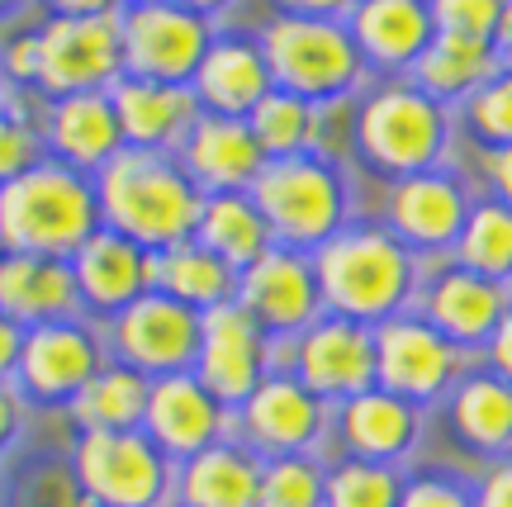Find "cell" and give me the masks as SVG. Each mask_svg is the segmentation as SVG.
Instances as JSON below:
<instances>
[{
	"mask_svg": "<svg viewBox=\"0 0 512 507\" xmlns=\"http://www.w3.org/2000/svg\"><path fill=\"white\" fill-rule=\"evenodd\" d=\"M375 380V337L351 318H332L304 332L299 342V384L318 394H342L356 399Z\"/></svg>",
	"mask_w": 512,
	"mask_h": 507,
	"instance_id": "14",
	"label": "cell"
},
{
	"mask_svg": "<svg viewBox=\"0 0 512 507\" xmlns=\"http://www.w3.org/2000/svg\"><path fill=\"white\" fill-rule=\"evenodd\" d=\"M195 91L219 119H242L271 95V67L252 43H214L195 72Z\"/></svg>",
	"mask_w": 512,
	"mask_h": 507,
	"instance_id": "22",
	"label": "cell"
},
{
	"mask_svg": "<svg viewBox=\"0 0 512 507\" xmlns=\"http://www.w3.org/2000/svg\"><path fill=\"white\" fill-rule=\"evenodd\" d=\"M261 493V470L256 460L238 446H209L190 455L181 474V503L185 507H256Z\"/></svg>",
	"mask_w": 512,
	"mask_h": 507,
	"instance_id": "26",
	"label": "cell"
},
{
	"mask_svg": "<svg viewBox=\"0 0 512 507\" xmlns=\"http://www.w3.org/2000/svg\"><path fill=\"white\" fill-rule=\"evenodd\" d=\"M242 422L256 446L266 451H299L323 427V408L299 380H261L256 394L242 403Z\"/></svg>",
	"mask_w": 512,
	"mask_h": 507,
	"instance_id": "23",
	"label": "cell"
},
{
	"mask_svg": "<svg viewBox=\"0 0 512 507\" xmlns=\"http://www.w3.org/2000/svg\"><path fill=\"white\" fill-rule=\"evenodd\" d=\"M323 474L313 470L309 460L299 455H280L275 465L261 470V493H256V507H323Z\"/></svg>",
	"mask_w": 512,
	"mask_h": 507,
	"instance_id": "36",
	"label": "cell"
},
{
	"mask_svg": "<svg viewBox=\"0 0 512 507\" xmlns=\"http://www.w3.org/2000/svg\"><path fill=\"white\" fill-rule=\"evenodd\" d=\"M489 166H494V185L512 200V147H503V152H498Z\"/></svg>",
	"mask_w": 512,
	"mask_h": 507,
	"instance_id": "50",
	"label": "cell"
},
{
	"mask_svg": "<svg viewBox=\"0 0 512 507\" xmlns=\"http://www.w3.org/2000/svg\"><path fill=\"white\" fill-rule=\"evenodd\" d=\"M0 72H10L15 81H38V34H24L5 48V62Z\"/></svg>",
	"mask_w": 512,
	"mask_h": 507,
	"instance_id": "42",
	"label": "cell"
},
{
	"mask_svg": "<svg viewBox=\"0 0 512 507\" xmlns=\"http://www.w3.org/2000/svg\"><path fill=\"white\" fill-rule=\"evenodd\" d=\"M91 233H100L95 185L62 162H38L19 181L0 185V242L5 252L67 261Z\"/></svg>",
	"mask_w": 512,
	"mask_h": 507,
	"instance_id": "2",
	"label": "cell"
},
{
	"mask_svg": "<svg viewBox=\"0 0 512 507\" xmlns=\"http://www.w3.org/2000/svg\"><path fill=\"white\" fill-rule=\"evenodd\" d=\"M261 147H256L252 128L242 124V119H200V124L190 128V138H185V162L195 171V181L214 185L219 195L228 190H242V185L256 181V171H261Z\"/></svg>",
	"mask_w": 512,
	"mask_h": 507,
	"instance_id": "21",
	"label": "cell"
},
{
	"mask_svg": "<svg viewBox=\"0 0 512 507\" xmlns=\"http://www.w3.org/2000/svg\"><path fill=\"white\" fill-rule=\"evenodd\" d=\"M375 375L389 394H437L451 375V346L422 323H389L375 337Z\"/></svg>",
	"mask_w": 512,
	"mask_h": 507,
	"instance_id": "20",
	"label": "cell"
},
{
	"mask_svg": "<svg viewBox=\"0 0 512 507\" xmlns=\"http://www.w3.org/2000/svg\"><path fill=\"white\" fill-rule=\"evenodd\" d=\"M498 48H503V57L512 62V5L503 10V19H498Z\"/></svg>",
	"mask_w": 512,
	"mask_h": 507,
	"instance_id": "51",
	"label": "cell"
},
{
	"mask_svg": "<svg viewBox=\"0 0 512 507\" xmlns=\"http://www.w3.org/2000/svg\"><path fill=\"white\" fill-rule=\"evenodd\" d=\"M494 361H498V370L512 380V318L503 327H498V337H494Z\"/></svg>",
	"mask_w": 512,
	"mask_h": 507,
	"instance_id": "49",
	"label": "cell"
},
{
	"mask_svg": "<svg viewBox=\"0 0 512 507\" xmlns=\"http://www.w3.org/2000/svg\"><path fill=\"white\" fill-rule=\"evenodd\" d=\"M195 233H200V247H209L233 271H247L252 261H261L271 252V228H266V218L256 214V204L242 190L204 200Z\"/></svg>",
	"mask_w": 512,
	"mask_h": 507,
	"instance_id": "27",
	"label": "cell"
},
{
	"mask_svg": "<svg viewBox=\"0 0 512 507\" xmlns=\"http://www.w3.org/2000/svg\"><path fill=\"white\" fill-rule=\"evenodd\" d=\"M119 67H124L119 19L57 15L38 29V86L48 95H57V100L62 95L105 91V86H114Z\"/></svg>",
	"mask_w": 512,
	"mask_h": 507,
	"instance_id": "7",
	"label": "cell"
},
{
	"mask_svg": "<svg viewBox=\"0 0 512 507\" xmlns=\"http://www.w3.org/2000/svg\"><path fill=\"white\" fill-rule=\"evenodd\" d=\"M114 342L119 356L143 375H185V365L200 356V313L152 290L119 313Z\"/></svg>",
	"mask_w": 512,
	"mask_h": 507,
	"instance_id": "10",
	"label": "cell"
},
{
	"mask_svg": "<svg viewBox=\"0 0 512 507\" xmlns=\"http://www.w3.org/2000/svg\"><path fill=\"white\" fill-rule=\"evenodd\" d=\"M494 67L489 43L479 38H460V34H441L437 43H427V53L418 57V81L427 95H460L475 91L479 81Z\"/></svg>",
	"mask_w": 512,
	"mask_h": 507,
	"instance_id": "32",
	"label": "cell"
},
{
	"mask_svg": "<svg viewBox=\"0 0 512 507\" xmlns=\"http://www.w3.org/2000/svg\"><path fill=\"white\" fill-rule=\"evenodd\" d=\"M114 114L124 128L128 147H143V152H162L171 147L181 133L195 128V100L181 86H162V81H114Z\"/></svg>",
	"mask_w": 512,
	"mask_h": 507,
	"instance_id": "19",
	"label": "cell"
},
{
	"mask_svg": "<svg viewBox=\"0 0 512 507\" xmlns=\"http://www.w3.org/2000/svg\"><path fill=\"white\" fill-rule=\"evenodd\" d=\"M318 294L347 318H384L408 294V256L384 233H347L318 247Z\"/></svg>",
	"mask_w": 512,
	"mask_h": 507,
	"instance_id": "4",
	"label": "cell"
},
{
	"mask_svg": "<svg viewBox=\"0 0 512 507\" xmlns=\"http://www.w3.org/2000/svg\"><path fill=\"white\" fill-rule=\"evenodd\" d=\"M15 427H19V403H15V394H10V389L0 384V451L10 446Z\"/></svg>",
	"mask_w": 512,
	"mask_h": 507,
	"instance_id": "48",
	"label": "cell"
},
{
	"mask_svg": "<svg viewBox=\"0 0 512 507\" xmlns=\"http://www.w3.org/2000/svg\"><path fill=\"white\" fill-rule=\"evenodd\" d=\"M252 204L275 237H285L294 247H313V242H332L342 223V181L318 157H304V152L275 157L256 171Z\"/></svg>",
	"mask_w": 512,
	"mask_h": 507,
	"instance_id": "5",
	"label": "cell"
},
{
	"mask_svg": "<svg viewBox=\"0 0 512 507\" xmlns=\"http://www.w3.org/2000/svg\"><path fill=\"white\" fill-rule=\"evenodd\" d=\"M147 290L171 294L176 304L209 313V308L228 304L233 294V266H223L219 256L200 247V242H181L166 252H147Z\"/></svg>",
	"mask_w": 512,
	"mask_h": 507,
	"instance_id": "24",
	"label": "cell"
},
{
	"mask_svg": "<svg viewBox=\"0 0 512 507\" xmlns=\"http://www.w3.org/2000/svg\"><path fill=\"white\" fill-rule=\"evenodd\" d=\"M171 5H181V10H190V15H204V10H219L223 0H171Z\"/></svg>",
	"mask_w": 512,
	"mask_h": 507,
	"instance_id": "52",
	"label": "cell"
},
{
	"mask_svg": "<svg viewBox=\"0 0 512 507\" xmlns=\"http://www.w3.org/2000/svg\"><path fill=\"white\" fill-rule=\"evenodd\" d=\"M432 43V15L422 0H361L356 10V48L384 67L418 62Z\"/></svg>",
	"mask_w": 512,
	"mask_h": 507,
	"instance_id": "25",
	"label": "cell"
},
{
	"mask_svg": "<svg viewBox=\"0 0 512 507\" xmlns=\"http://www.w3.org/2000/svg\"><path fill=\"white\" fill-rule=\"evenodd\" d=\"M356 133L375 166L394 171V176H418L422 166L437 162L441 143H446V119L432 95L389 86L361 109Z\"/></svg>",
	"mask_w": 512,
	"mask_h": 507,
	"instance_id": "9",
	"label": "cell"
},
{
	"mask_svg": "<svg viewBox=\"0 0 512 507\" xmlns=\"http://www.w3.org/2000/svg\"><path fill=\"white\" fill-rule=\"evenodd\" d=\"M247 128H252L261 152H271V157H299L313 143V133H318V109L290 91H271L247 114Z\"/></svg>",
	"mask_w": 512,
	"mask_h": 507,
	"instance_id": "33",
	"label": "cell"
},
{
	"mask_svg": "<svg viewBox=\"0 0 512 507\" xmlns=\"http://www.w3.org/2000/svg\"><path fill=\"white\" fill-rule=\"evenodd\" d=\"M19 346H24V327H19L15 318H5V313H0V384H5V375H15Z\"/></svg>",
	"mask_w": 512,
	"mask_h": 507,
	"instance_id": "44",
	"label": "cell"
},
{
	"mask_svg": "<svg viewBox=\"0 0 512 507\" xmlns=\"http://www.w3.org/2000/svg\"><path fill=\"white\" fill-rule=\"evenodd\" d=\"M389 214H394V228L413 242H451V237L465 228V200L451 181L441 176H408V181L394 190L389 200Z\"/></svg>",
	"mask_w": 512,
	"mask_h": 507,
	"instance_id": "28",
	"label": "cell"
},
{
	"mask_svg": "<svg viewBox=\"0 0 512 507\" xmlns=\"http://www.w3.org/2000/svg\"><path fill=\"white\" fill-rule=\"evenodd\" d=\"M15 507H95V503L86 498L72 465L43 460V465H34V470L24 474V484L15 493Z\"/></svg>",
	"mask_w": 512,
	"mask_h": 507,
	"instance_id": "38",
	"label": "cell"
},
{
	"mask_svg": "<svg viewBox=\"0 0 512 507\" xmlns=\"http://www.w3.org/2000/svg\"><path fill=\"white\" fill-rule=\"evenodd\" d=\"M238 290V304L252 313L261 332H299L304 323H313L318 299H323L309 261L294 252H275V247L242 271Z\"/></svg>",
	"mask_w": 512,
	"mask_h": 507,
	"instance_id": "13",
	"label": "cell"
},
{
	"mask_svg": "<svg viewBox=\"0 0 512 507\" xmlns=\"http://www.w3.org/2000/svg\"><path fill=\"white\" fill-rule=\"evenodd\" d=\"M460 256L479 275H508L512 271V209L484 204L460 228Z\"/></svg>",
	"mask_w": 512,
	"mask_h": 507,
	"instance_id": "35",
	"label": "cell"
},
{
	"mask_svg": "<svg viewBox=\"0 0 512 507\" xmlns=\"http://www.w3.org/2000/svg\"><path fill=\"white\" fill-rule=\"evenodd\" d=\"M456 422L475 446H503V441H512V389L494 380L465 384L456 399Z\"/></svg>",
	"mask_w": 512,
	"mask_h": 507,
	"instance_id": "34",
	"label": "cell"
},
{
	"mask_svg": "<svg viewBox=\"0 0 512 507\" xmlns=\"http://www.w3.org/2000/svg\"><path fill=\"white\" fill-rule=\"evenodd\" d=\"M119 48H124V67L138 81L181 86L200 72L209 34H204L200 15H190L171 0H147L119 19Z\"/></svg>",
	"mask_w": 512,
	"mask_h": 507,
	"instance_id": "8",
	"label": "cell"
},
{
	"mask_svg": "<svg viewBox=\"0 0 512 507\" xmlns=\"http://www.w3.org/2000/svg\"><path fill=\"white\" fill-rule=\"evenodd\" d=\"M57 15H72V19H95V15H110L114 0H48Z\"/></svg>",
	"mask_w": 512,
	"mask_h": 507,
	"instance_id": "45",
	"label": "cell"
},
{
	"mask_svg": "<svg viewBox=\"0 0 512 507\" xmlns=\"http://www.w3.org/2000/svg\"><path fill=\"white\" fill-rule=\"evenodd\" d=\"M432 15H437L432 24H437L441 34L489 43L498 34V19H503V0H437Z\"/></svg>",
	"mask_w": 512,
	"mask_h": 507,
	"instance_id": "39",
	"label": "cell"
},
{
	"mask_svg": "<svg viewBox=\"0 0 512 507\" xmlns=\"http://www.w3.org/2000/svg\"><path fill=\"white\" fill-rule=\"evenodd\" d=\"M342 427H347L351 446L361 455H370V460L399 455L413 441V413H408V403L394 399V394H370V389L347 403Z\"/></svg>",
	"mask_w": 512,
	"mask_h": 507,
	"instance_id": "31",
	"label": "cell"
},
{
	"mask_svg": "<svg viewBox=\"0 0 512 507\" xmlns=\"http://www.w3.org/2000/svg\"><path fill=\"white\" fill-rule=\"evenodd\" d=\"M290 15H304V19H323V15H337L347 0H280Z\"/></svg>",
	"mask_w": 512,
	"mask_h": 507,
	"instance_id": "47",
	"label": "cell"
},
{
	"mask_svg": "<svg viewBox=\"0 0 512 507\" xmlns=\"http://www.w3.org/2000/svg\"><path fill=\"white\" fill-rule=\"evenodd\" d=\"M0 5H10V0H0Z\"/></svg>",
	"mask_w": 512,
	"mask_h": 507,
	"instance_id": "54",
	"label": "cell"
},
{
	"mask_svg": "<svg viewBox=\"0 0 512 507\" xmlns=\"http://www.w3.org/2000/svg\"><path fill=\"white\" fill-rule=\"evenodd\" d=\"M72 275H76V294L91 308H119L124 313L133 299L147 294V252L138 242L100 228L91 233L72 256Z\"/></svg>",
	"mask_w": 512,
	"mask_h": 507,
	"instance_id": "18",
	"label": "cell"
},
{
	"mask_svg": "<svg viewBox=\"0 0 512 507\" xmlns=\"http://www.w3.org/2000/svg\"><path fill=\"white\" fill-rule=\"evenodd\" d=\"M143 422L157 451L190 460V455L209 451L214 436L223 432V403L195 375H162V380H152Z\"/></svg>",
	"mask_w": 512,
	"mask_h": 507,
	"instance_id": "15",
	"label": "cell"
},
{
	"mask_svg": "<svg viewBox=\"0 0 512 507\" xmlns=\"http://www.w3.org/2000/svg\"><path fill=\"white\" fill-rule=\"evenodd\" d=\"M43 133H48V147L57 152V162L72 166V171H100L124 152V128H119L114 100L105 91L53 100Z\"/></svg>",
	"mask_w": 512,
	"mask_h": 507,
	"instance_id": "16",
	"label": "cell"
},
{
	"mask_svg": "<svg viewBox=\"0 0 512 507\" xmlns=\"http://www.w3.org/2000/svg\"><path fill=\"white\" fill-rule=\"evenodd\" d=\"M147 394H152V384L143 370L105 365L72 399V413L86 432H138V422L147 417Z\"/></svg>",
	"mask_w": 512,
	"mask_h": 507,
	"instance_id": "29",
	"label": "cell"
},
{
	"mask_svg": "<svg viewBox=\"0 0 512 507\" xmlns=\"http://www.w3.org/2000/svg\"><path fill=\"white\" fill-rule=\"evenodd\" d=\"M95 204L110 233L138 242L143 252H166L190 242L200 228V190L181 166H171L162 152L124 147L114 162L100 166L95 176Z\"/></svg>",
	"mask_w": 512,
	"mask_h": 507,
	"instance_id": "1",
	"label": "cell"
},
{
	"mask_svg": "<svg viewBox=\"0 0 512 507\" xmlns=\"http://www.w3.org/2000/svg\"><path fill=\"white\" fill-rule=\"evenodd\" d=\"M133 5H147V0H133Z\"/></svg>",
	"mask_w": 512,
	"mask_h": 507,
	"instance_id": "53",
	"label": "cell"
},
{
	"mask_svg": "<svg viewBox=\"0 0 512 507\" xmlns=\"http://www.w3.org/2000/svg\"><path fill=\"white\" fill-rule=\"evenodd\" d=\"M328 507H399V479L380 465H342L323 493Z\"/></svg>",
	"mask_w": 512,
	"mask_h": 507,
	"instance_id": "37",
	"label": "cell"
},
{
	"mask_svg": "<svg viewBox=\"0 0 512 507\" xmlns=\"http://www.w3.org/2000/svg\"><path fill=\"white\" fill-rule=\"evenodd\" d=\"M76 308V275L72 261L57 256L5 252L0 256V313L19 327L62 323Z\"/></svg>",
	"mask_w": 512,
	"mask_h": 507,
	"instance_id": "17",
	"label": "cell"
},
{
	"mask_svg": "<svg viewBox=\"0 0 512 507\" xmlns=\"http://www.w3.org/2000/svg\"><path fill=\"white\" fill-rule=\"evenodd\" d=\"M100 346L81 323H43L24 332L15 375L38 403H72L100 375Z\"/></svg>",
	"mask_w": 512,
	"mask_h": 507,
	"instance_id": "12",
	"label": "cell"
},
{
	"mask_svg": "<svg viewBox=\"0 0 512 507\" xmlns=\"http://www.w3.org/2000/svg\"><path fill=\"white\" fill-rule=\"evenodd\" d=\"M470 119H475L479 138L512 147V76H498V81H489V86L475 95Z\"/></svg>",
	"mask_w": 512,
	"mask_h": 507,
	"instance_id": "41",
	"label": "cell"
},
{
	"mask_svg": "<svg viewBox=\"0 0 512 507\" xmlns=\"http://www.w3.org/2000/svg\"><path fill=\"white\" fill-rule=\"evenodd\" d=\"M399 507H465V498L456 489H446V484H418V489L403 493Z\"/></svg>",
	"mask_w": 512,
	"mask_h": 507,
	"instance_id": "43",
	"label": "cell"
},
{
	"mask_svg": "<svg viewBox=\"0 0 512 507\" xmlns=\"http://www.w3.org/2000/svg\"><path fill=\"white\" fill-rule=\"evenodd\" d=\"M43 162V138L34 124H24L15 114H0V185L19 181L24 171Z\"/></svg>",
	"mask_w": 512,
	"mask_h": 507,
	"instance_id": "40",
	"label": "cell"
},
{
	"mask_svg": "<svg viewBox=\"0 0 512 507\" xmlns=\"http://www.w3.org/2000/svg\"><path fill=\"white\" fill-rule=\"evenodd\" d=\"M479 507H512V465L498 470L489 484H484V503Z\"/></svg>",
	"mask_w": 512,
	"mask_h": 507,
	"instance_id": "46",
	"label": "cell"
},
{
	"mask_svg": "<svg viewBox=\"0 0 512 507\" xmlns=\"http://www.w3.org/2000/svg\"><path fill=\"white\" fill-rule=\"evenodd\" d=\"M261 57L271 67V81H280V91L299 95L309 105L328 100V95H342L361 72L356 38L332 19H275L266 38H261Z\"/></svg>",
	"mask_w": 512,
	"mask_h": 507,
	"instance_id": "3",
	"label": "cell"
},
{
	"mask_svg": "<svg viewBox=\"0 0 512 507\" xmlns=\"http://www.w3.org/2000/svg\"><path fill=\"white\" fill-rule=\"evenodd\" d=\"M498 308H503V294L479 275H446L432 290V318L446 337H460V342L489 337L498 323Z\"/></svg>",
	"mask_w": 512,
	"mask_h": 507,
	"instance_id": "30",
	"label": "cell"
},
{
	"mask_svg": "<svg viewBox=\"0 0 512 507\" xmlns=\"http://www.w3.org/2000/svg\"><path fill=\"white\" fill-rule=\"evenodd\" d=\"M261 356H266V332L242 304H219L200 318V375L195 380L219 403H247L261 384Z\"/></svg>",
	"mask_w": 512,
	"mask_h": 507,
	"instance_id": "11",
	"label": "cell"
},
{
	"mask_svg": "<svg viewBox=\"0 0 512 507\" xmlns=\"http://www.w3.org/2000/svg\"><path fill=\"white\" fill-rule=\"evenodd\" d=\"M72 470L95 507H157L166 493V460L143 432H86Z\"/></svg>",
	"mask_w": 512,
	"mask_h": 507,
	"instance_id": "6",
	"label": "cell"
}]
</instances>
